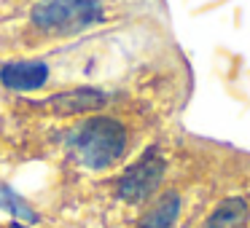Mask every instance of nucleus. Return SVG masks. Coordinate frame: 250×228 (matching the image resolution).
I'll return each instance as SVG.
<instances>
[{
    "label": "nucleus",
    "instance_id": "nucleus-1",
    "mask_svg": "<svg viewBox=\"0 0 250 228\" xmlns=\"http://www.w3.org/2000/svg\"><path fill=\"white\" fill-rule=\"evenodd\" d=\"M65 145L83 169L105 172V169H113L126 156L129 132L119 118L97 113L70 126L65 134Z\"/></svg>",
    "mask_w": 250,
    "mask_h": 228
},
{
    "label": "nucleus",
    "instance_id": "nucleus-2",
    "mask_svg": "<svg viewBox=\"0 0 250 228\" xmlns=\"http://www.w3.org/2000/svg\"><path fill=\"white\" fill-rule=\"evenodd\" d=\"M105 22V0H35L30 8V27L43 38H70Z\"/></svg>",
    "mask_w": 250,
    "mask_h": 228
},
{
    "label": "nucleus",
    "instance_id": "nucleus-3",
    "mask_svg": "<svg viewBox=\"0 0 250 228\" xmlns=\"http://www.w3.org/2000/svg\"><path fill=\"white\" fill-rule=\"evenodd\" d=\"M164 174H167V161L156 148H151L119 177L116 193L124 204H146L162 188Z\"/></svg>",
    "mask_w": 250,
    "mask_h": 228
},
{
    "label": "nucleus",
    "instance_id": "nucleus-4",
    "mask_svg": "<svg viewBox=\"0 0 250 228\" xmlns=\"http://www.w3.org/2000/svg\"><path fill=\"white\" fill-rule=\"evenodd\" d=\"M113 94L100 86H73L65 92H57L38 102V108H49L60 115H78V113H97L105 105H110Z\"/></svg>",
    "mask_w": 250,
    "mask_h": 228
},
{
    "label": "nucleus",
    "instance_id": "nucleus-5",
    "mask_svg": "<svg viewBox=\"0 0 250 228\" xmlns=\"http://www.w3.org/2000/svg\"><path fill=\"white\" fill-rule=\"evenodd\" d=\"M0 83L8 92H41L49 83V65L43 59H11L0 65Z\"/></svg>",
    "mask_w": 250,
    "mask_h": 228
},
{
    "label": "nucleus",
    "instance_id": "nucleus-6",
    "mask_svg": "<svg viewBox=\"0 0 250 228\" xmlns=\"http://www.w3.org/2000/svg\"><path fill=\"white\" fill-rule=\"evenodd\" d=\"M180 217V193L178 190H164L146 212H143L137 228H175Z\"/></svg>",
    "mask_w": 250,
    "mask_h": 228
},
{
    "label": "nucleus",
    "instance_id": "nucleus-7",
    "mask_svg": "<svg viewBox=\"0 0 250 228\" xmlns=\"http://www.w3.org/2000/svg\"><path fill=\"white\" fill-rule=\"evenodd\" d=\"M250 220V207L242 196H229L210 212L205 228H242Z\"/></svg>",
    "mask_w": 250,
    "mask_h": 228
},
{
    "label": "nucleus",
    "instance_id": "nucleus-8",
    "mask_svg": "<svg viewBox=\"0 0 250 228\" xmlns=\"http://www.w3.org/2000/svg\"><path fill=\"white\" fill-rule=\"evenodd\" d=\"M0 212L14 215L19 223H24V226H35V223H41L38 212L22 199V193H17V190H14L11 185H6V183H0Z\"/></svg>",
    "mask_w": 250,
    "mask_h": 228
},
{
    "label": "nucleus",
    "instance_id": "nucleus-9",
    "mask_svg": "<svg viewBox=\"0 0 250 228\" xmlns=\"http://www.w3.org/2000/svg\"><path fill=\"white\" fill-rule=\"evenodd\" d=\"M8 228H27V226H24V223H19V220H11V223H8Z\"/></svg>",
    "mask_w": 250,
    "mask_h": 228
}]
</instances>
